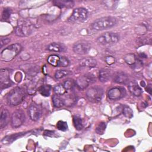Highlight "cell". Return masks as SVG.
<instances>
[{
  "mask_svg": "<svg viewBox=\"0 0 152 152\" xmlns=\"http://www.w3.org/2000/svg\"><path fill=\"white\" fill-rule=\"evenodd\" d=\"M46 49L51 52H65L66 50V47L63 43L53 42L48 45Z\"/></svg>",
  "mask_w": 152,
  "mask_h": 152,
  "instance_id": "obj_16",
  "label": "cell"
},
{
  "mask_svg": "<svg viewBox=\"0 0 152 152\" xmlns=\"http://www.w3.org/2000/svg\"><path fill=\"white\" fill-rule=\"evenodd\" d=\"M124 59L126 63H127L128 65H129L131 66H134V65L137 63V61L138 60L136 58L135 55L131 54V53L125 55L124 56Z\"/></svg>",
  "mask_w": 152,
  "mask_h": 152,
  "instance_id": "obj_21",
  "label": "cell"
},
{
  "mask_svg": "<svg viewBox=\"0 0 152 152\" xmlns=\"http://www.w3.org/2000/svg\"><path fill=\"white\" fill-rule=\"evenodd\" d=\"M53 91L57 95H63L66 93V90L62 84H58L55 86L53 87Z\"/></svg>",
  "mask_w": 152,
  "mask_h": 152,
  "instance_id": "obj_28",
  "label": "cell"
},
{
  "mask_svg": "<svg viewBox=\"0 0 152 152\" xmlns=\"http://www.w3.org/2000/svg\"><path fill=\"white\" fill-rule=\"evenodd\" d=\"M52 102L56 107H61L65 104V102L63 99H62L59 95H53L52 97Z\"/></svg>",
  "mask_w": 152,
  "mask_h": 152,
  "instance_id": "obj_24",
  "label": "cell"
},
{
  "mask_svg": "<svg viewBox=\"0 0 152 152\" xmlns=\"http://www.w3.org/2000/svg\"><path fill=\"white\" fill-rule=\"evenodd\" d=\"M26 96L25 90L21 87H16L11 90L7 96V101L9 105L17 106L20 104Z\"/></svg>",
  "mask_w": 152,
  "mask_h": 152,
  "instance_id": "obj_2",
  "label": "cell"
},
{
  "mask_svg": "<svg viewBox=\"0 0 152 152\" xmlns=\"http://www.w3.org/2000/svg\"><path fill=\"white\" fill-rule=\"evenodd\" d=\"M12 12V10L9 8H5L2 13V20H7L10 18L11 14Z\"/></svg>",
  "mask_w": 152,
  "mask_h": 152,
  "instance_id": "obj_32",
  "label": "cell"
},
{
  "mask_svg": "<svg viewBox=\"0 0 152 152\" xmlns=\"http://www.w3.org/2000/svg\"><path fill=\"white\" fill-rule=\"evenodd\" d=\"M72 74V72L69 71L67 70H58L55 73V78L57 80L61 79L66 76Z\"/></svg>",
  "mask_w": 152,
  "mask_h": 152,
  "instance_id": "obj_27",
  "label": "cell"
},
{
  "mask_svg": "<svg viewBox=\"0 0 152 152\" xmlns=\"http://www.w3.org/2000/svg\"><path fill=\"white\" fill-rule=\"evenodd\" d=\"M105 62L108 65H112L115 62V59L112 56H107L104 58Z\"/></svg>",
  "mask_w": 152,
  "mask_h": 152,
  "instance_id": "obj_34",
  "label": "cell"
},
{
  "mask_svg": "<svg viewBox=\"0 0 152 152\" xmlns=\"http://www.w3.org/2000/svg\"><path fill=\"white\" fill-rule=\"evenodd\" d=\"M22 47L18 43L12 44L5 48L1 53V59L2 61L9 62L15 58L21 50Z\"/></svg>",
  "mask_w": 152,
  "mask_h": 152,
  "instance_id": "obj_4",
  "label": "cell"
},
{
  "mask_svg": "<svg viewBox=\"0 0 152 152\" xmlns=\"http://www.w3.org/2000/svg\"><path fill=\"white\" fill-rule=\"evenodd\" d=\"M126 90L124 87H116L110 89L107 93V96L110 100H116L125 96Z\"/></svg>",
  "mask_w": 152,
  "mask_h": 152,
  "instance_id": "obj_14",
  "label": "cell"
},
{
  "mask_svg": "<svg viewBox=\"0 0 152 152\" xmlns=\"http://www.w3.org/2000/svg\"><path fill=\"white\" fill-rule=\"evenodd\" d=\"M116 23V18L114 17H103L94 20L91 24V28L97 31L104 30L113 27Z\"/></svg>",
  "mask_w": 152,
  "mask_h": 152,
  "instance_id": "obj_1",
  "label": "cell"
},
{
  "mask_svg": "<svg viewBox=\"0 0 152 152\" xmlns=\"http://www.w3.org/2000/svg\"><path fill=\"white\" fill-rule=\"evenodd\" d=\"M111 73L109 69H102L99 71V80L102 83L108 81L111 77Z\"/></svg>",
  "mask_w": 152,
  "mask_h": 152,
  "instance_id": "obj_20",
  "label": "cell"
},
{
  "mask_svg": "<svg viewBox=\"0 0 152 152\" xmlns=\"http://www.w3.org/2000/svg\"><path fill=\"white\" fill-rule=\"evenodd\" d=\"M113 81L116 83L125 84L128 81V75L122 71H118L115 72L113 76Z\"/></svg>",
  "mask_w": 152,
  "mask_h": 152,
  "instance_id": "obj_15",
  "label": "cell"
},
{
  "mask_svg": "<svg viewBox=\"0 0 152 152\" xmlns=\"http://www.w3.org/2000/svg\"><path fill=\"white\" fill-rule=\"evenodd\" d=\"M91 49V45L86 40H81L75 42L73 46V51L78 55H85Z\"/></svg>",
  "mask_w": 152,
  "mask_h": 152,
  "instance_id": "obj_9",
  "label": "cell"
},
{
  "mask_svg": "<svg viewBox=\"0 0 152 152\" xmlns=\"http://www.w3.org/2000/svg\"><path fill=\"white\" fill-rule=\"evenodd\" d=\"M103 95V90L99 86H95L88 88L86 91V96L87 99L94 103L100 102Z\"/></svg>",
  "mask_w": 152,
  "mask_h": 152,
  "instance_id": "obj_6",
  "label": "cell"
},
{
  "mask_svg": "<svg viewBox=\"0 0 152 152\" xmlns=\"http://www.w3.org/2000/svg\"><path fill=\"white\" fill-rule=\"evenodd\" d=\"M23 135V134L22 133H18V134H12V135H10L8 136H7L5 137H4L2 140V142L4 144H9L12 142L14 140H16L17 138L21 137Z\"/></svg>",
  "mask_w": 152,
  "mask_h": 152,
  "instance_id": "obj_23",
  "label": "cell"
},
{
  "mask_svg": "<svg viewBox=\"0 0 152 152\" xmlns=\"http://www.w3.org/2000/svg\"><path fill=\"white\" fill-rule=\"evenodd\" d=\"M10 113L7 109H4L1 110L0 116V127L3 128L5 127L10 121Z\"/></svg>",
  "mask_w": 152,
  "mask_h": 152,
  "instance_id": "obj_18",
  "label": "cell"
},
{
  "mask_svg": "<svg viewBox=\"0 0 152 152\" xmlns=\"http://www.w3.org/2000/svg\"><path fill=\"white\" fill-rule=\"evenodd\" d=\"M39 91L41 95L48 97L50 94L51 86L50 85H42L39 88Z\"/></svg>",
  "mask_w": 152,
  "mask_h": 152,
  "instance_id": "obj_25",
  "label": "cell"
},
{
  "mask_svg": "<svg viewBox=\"0 0 152 152\" xmlns=\"http://www.w3.org/2000/svg\"><path fill=\"white\" fill-rule=\"evenodd\" d=\"M63 86L66 90H71L75 86V81L71 79H68L64 82Z\"/></svg>",
  "mask_w": 152,
  "mask_h": 152,
  "instance_id": "obj_31",
  "label": "cell"
},
{
  "mask_svg": "<svg viewBox=\"0 0 152 152\" xmlns=\"http://www.w3.org/2000/svg\"><path fill=\"white\" fill-rule=\"evenodd\" d=\"M122 113L125 117L128 118H131L133 116L132 110L126 105L124 106L122 109Z\"/></svg>",
  "mask_w": 152,
  "mask_h": 152,
  "instance_id": "obj_29",
  "label": "cell"
},
{
  "mask_svg": "<svg viewBox=\"0 0 152 152\" xmlns=\"http://www.w3.org/2000/svg\"><path fill=\"white\" fill-rule=\"evenodd\" d=\"M56 127L59 130L65 131L68 129L67 123L63 121H59L56 124Z\"/></svg>",
  "mask_w": 152,
  "mask_h": 152,
  "instance_id": "obj_33",
  "label": "cell"
},
{
  "mask_svg": "<svg viewBox=\"0 0 152 152\" xmlns=\"http://www.w3.org/2000/svg\"><path fill=\"white\" fill-rule=\"evenodd\" d=\"M119 40V36L116 33L106 32L97 38L98 43L102 45H112L116 43Z\"/></svg>",
  "mask_w": 152,
  "mask_h": 152,
  "instance_id": "obj_5",
  "label": "cell"
},
{
  "mask_svg": "<svg viewBox=\"0 0 152 152\" xmlns=\"http://www.w3.org/2000/svg\"><path fill=\"white\" fill-rule=\"evenodd\" d=\"M151 90H152V88H151V84H149L148 86H147V88H146V91H147V92H148L150 94H151Z\"/></svg>",
  "mask_w": 152,
  "mask_h": 152,
  "instance_id": "obj_36",
  "label": "cell"
},
{
  "mask_svg": "<svg viewBox=\"0 0 152 152\" xmlns=\"http://www.w3.org/2000/svg\"><path fill=\"white\" fill-rule=\"evenodd\" d=\"M10 72L8 69L2 68L0 71V87L1 89L10 87L12 84V81L10 78Z\"/></svg>",
  "mask_w": 152,
  "mask_h": 152,
  "instance_id": "obj_11",
  "label": "cell"
},
{
  "mask_svg": "<svg viewBox=\"0 0 152 152\" xmlns=\"http://www.w3.org/2000/svg\"><path fill=\"white\" fill-rule=\"evenodd\" d=\"M88 16V11L87 9L82 7L77 8L73 10L68 21L72 23H80L86 20Z\"/></svg>",
  "mask_w": 152,
  "mask_h": 152,
  "instance_id": "obj_7",
  "label": "cell"
},
{
  "mask_svg": "<svg viewBox=\"0 0 152 152\" xmlns=\"http://www.w3.org/2000/svg\"><path fill=\"white\" fill-rule=\"evenodd\" d=\"M35 30L34 25L30 20H23L19 22L15 29V33L20 37L28 36L31 34Z\"/></svg>",
  "mask_w": 152,
  "mask_h": 152,
  "instance_id": "obj_3",
  "label": "cell"
},
{
  "mask_svg": "<svg viewBox=\"0 0 152 152\" xmlns=\"http://www.w3.org/2000/svg\"><path fill=\"white\" fill-rule=\"evenodd\" d=\"M53 4L60 7V8H64V7H72L74 5V2L71 1H55L53 2Z\"/></svg>",
  "mask_w": 152,
  "mask_h": 152,
  "instance_id": "obj_26",
  "label": "cell"
},
{
  "mask_svg": "<svg viewBox=\"0 0 152 152\" xmlns=\"http://www.w3.org/2000/svg\"><path fill=\"white\" fill-rule=\"evenodd\" d=\"M28 113L31 120L37 121L41 117L42 112L39 105L35 103H32L28 107Z\"/></svg>",
  "mask_w": 152,
  "mask_h": 152,
  "instance_id": "obj_13",
  "label": "cell"
},
{
  "mask_svg": "<svg viewBox=\"0 0 152 152\" xmlns=\"http://www.w3.org/2000/svg\"><path fill=\"white\" fill-rule=\"evenodd\" d=\"M48 62L55 67H65L68 66L69 64V62L66 58L56 54L49 56L48 58Z\"/></svg>",
  "mask_w": 152,
  "mask_h": 152,
  "instance_id": "obj_8",
  "label": "cell"
},
{
  "mask_svg": "<svg viewBox=\"0 0 152 152\" xmlns=\"http://www.w3.org/2000/svg\"><path fill=\"white\" fill-rule=\"evenodd\" d=\"M80 66L88 68H94L97 65V61L93 58H87L83 59L80 61Z\"/></svg>",
  "mask_w": 152,
  "mask_h": 152,
  "instance_id": "obj_19",
  "label": "cell"
},
{
  "mask_svg": "<svg viewBox=\"0 0 152 152\" xmlns=\"http://www.w3.org/2000/svg\"><path fill=\"white\" fill-rule=\"evenodd\" d=\"M94 81V78L90 75H85L78 77L75 81V85L80 90L86 88Z\"/></svg>",
  "mask_w": 152,
  "mask_h": 152,
  "instance_id": "obj_12",
  "label": "cell"
},
{
  "mask_svg": "<svg viewBox=\"0 0 152 152\" xmlns=\"http://www.w3.org/2000/svg\"><path fill=\"white\" fill-rule=\"evenodd\" d=\"M10 42V39L8 38H1V48H2L4 45H7Z\"/></svg>",
  "mask_w": 152,
  "mask_h": 152,
  "instance_id": "obj_35",
  "label": "cell"
},
{
  "mask_svg": "<svg viewBox=\"0 0 152 152\" xmlns=\"http://www.w3.org/2000/svg\"><path fill=\"white\" fill-rule=\"evenodd\" d=\"M128 89L130 93L135 96H140L142 93L141 88L135 81H131L129 83Z\"/></svg>",
  "mask_w": 152,
  "mask_h": 152,
  "instance_id": "obj_17",
  "label": "cell"
},
{
  "mask_svg": "<svg viewBox=\"0 0 152 152\" xmlns=\"http://www.w3.org/2000/svg\"><path fill=\"white\" fill-rule=\"evenodd\" d=\"M73 123L76 129L81 130L83 128V121L80 116L78 115H74L73 116Z\"/></svg>",
  "mask_w": 152,
  "mask_h": 152,
  "instance_id": "obj_22",
  "label": "cell"
},
{
  "mask_svg": "<svg viewBox=\"0 0 152 152\" xmlns=\"http://www.w3.org/2000/svg\"><path fill=\"white\" fill-rule=\"evenodd\" d=\"M106 128V124L104 122H100L96 128V132L97 134L102 135L103 134Z\"/></svg>",
  "mask_w": 152,
  "mask_h": 152,
  "instance_id": "obj_30",
  "label": "cell"
},
{
  "mask_svg": "<svg viewBox=\"0 0 152 152\" xmlns=\"http://www.w3.org/2000/svg\"><path fill=\"white\" fill-rule=\"evenodd\" d=\"M26 117L24 112L21 110H16L14 112L11 118V124L12 128H17L23 125Z\"/></svg>",
  "mask_w": 152,
  "mask_h": 152,
  "instance_id": "obj_10",
  "label": "cell"
}]
</instances>
